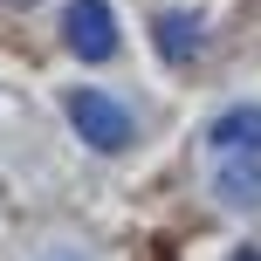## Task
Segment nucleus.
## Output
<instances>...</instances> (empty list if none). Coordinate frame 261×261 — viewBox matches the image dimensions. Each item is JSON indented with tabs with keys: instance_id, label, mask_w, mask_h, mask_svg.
Returning <instances> with one entry per match:
<instances>
[{
	"instance_id": "1",
	"label": "nucleus",
	"mask_w": 261,
	"mask_h": 261,
	"mask_svg": "<svg viewBox=\"0 0 261 261\" xmlns=\"http://www.w3.org/2000/svg\"><path fill=\"white\" fill-rule=\"evenodd\" d=\"M69 124L83 130L90 151H124L130 144V110L110 103L103 90H69Z\"/></svg>"
},
{
	"instance_id": "2",
	"label": "nucleus",
	"mask_w": 261,
	"mask_h": 261,
	"mask_svg": "<svg viewBox=\"0 0 261 261\" xmlns=\"http://www.w3.org/2000/svg\"><path fill=\"white\" fill-rule=\"evenodd\" d=\"M62 35H69V48L83 62H110L117 55V14H110V0H69Z\"/></svg>"
},
{
	"instance_id": "4",
	"label": "nucleus",
	"mask_w": 261,
	"mask_h": 261,
	"mask_svg": "<svg viewBox=\"0 0 261 261\" xmlns=\"http://www.w3.org/2000/svg\"><path fill=\"white\" fill-rule=\"evenodd\" d=\"M241 261H261V254H241Z\"/></svg>"
},
{
	"instance_id": "3",
	"label": "nucleus",
	"mask_w": 261,
	"mask_h": 261,
	"mask_svg": "<svg viewBox=\"0 0 261 261\" xmlns=\"http://www.w3.org/2000/svg\"><path fill=\"white\" fill-rule=\"evenodd\" d=\"M199 35H206V28H199V14H186V7H172V14L151 21V41H158L165 62H193V55H199Z\"/></svg>"
}]
</instances>
